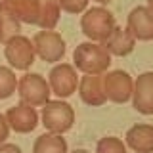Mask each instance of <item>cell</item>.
<instances>
[{
  "label": "cell",
  "instance_id": "1",
  "mask_svg": "<svg viewBox=\"0 0 153 153\" xmlns=\"http://www.w3.org/2000/svg\"><path fill=\"white\" fill-rule=\"evenodd\" d=\"M75 69L84 75H103L111 65V54L102 42H82L73 52Z\"/></svg>",
  "mask_w": 153,
  "mask_h": 153
},
{
  "label": "cell",
  "instance_id": "2",
  "mask_svg": "<svg viewBox=\"0 0 153 153\" xmlns=\"http://www.w3.org/2000/svg\"><path fill=\"white\" fill-rule=\"evenodd\" d=\"M117 27L115 16L103 6H94L86 8L80 17V29H82L84 36L92 42H103L109 38L113 29Z\"/></svg>",
  "mask_w": 153,
  "mask_h": 153
},
{
  "label": "cell",
  "instance_id": "3",
  "mask_svg": "<svg viewBox=\"0 0 153 153\" xmlns=\"http://www.w3.org/2000/svg\"><path fill=\"white\" fill-rule=\"evenodd\" d=\"M40 121L48 132L65 134L75 123V109L63 100H50L42 105Z\"/></svg>",
  "mask_w": 153,
  "mask_h": 153
},
{
  "label": "cell",
  "instance_id": "4",
  "mask_svg": "<svg viewBox=\"0 0 153 153\" xmlns=\"http://www.w3.org/2000/svg\"><path fill=\"white\" fill-rule=\"evenodd\" d=\"M17 94L21 103H27L31 107H42L46 102H50V84L42 75L38 73H25L17 80Z\"/></svg>",
  "mask_w": 153,
  "mask_h": 153
},
{
  "label": "cell",
  "instance_id": "5",
  "mask_svg": "<svg viewBox=\"0 0 153 153\" xmlns=\"http://www.w3.org/2000/svg\"><path fill=\"white\" fill-rule=\"evenodd\" d=\"M4 56H6V61L10 63V67L16 71H27L35 63V57H36L33 40L27 38L25 35H17L12 40H8L4 44Z\"/></svg>",
  "mask_w": 153,
  "mask_h": 153
},
{
  "label": "cell",
  "instance_id": "6",
  "mask_svg": "<svg viewBox=\"0 0 153 153\" xmlns=\"http://www.w3.org/2000/svg\"><path fill=\"white\" fill-rule=\"evenodd\" d=\"M33 46H35V54L46 63L61 61L67 50L65 40L56 31H38L33 36Z\"/></svg>",
  "mask_w": 153,
  "mask_h": 153
},
{
  "label": "cell",
  "instance_id": "7",
  "mask_svg": "<svg viewBox=\"0 0 153 153\" xmlns=\"http://www.w3.org/2000/svg\"><path fill=\"white\" fill-rule=\"evenodd\" d=\"M132 88H134V79L126 71L115 69L103 73V92L107 102L113 103H124L132 98Z\"/></svg>",
  "mask_w": 153,
  "mask_h": 153
},
{
  "label": "cell",
  "instance_id": "8",
  "mask_svg": "<svg viewBox=\"0 0 153 153\" xmlns=\"http://www.w3.org/2000/svg\"><path fill=\"white\" fill-rule=\"evenodd\" d=\"M79 79L75 65L71 63H57L48 75V84H50L52 94H56L59 100L69 98L79 88Z\"/></svg>",
  "mask_w": 153,
  "mask_h": 153
},
{
  "label": "cell",
  "instance_id": "9",
  "mask_svg": "<svg viewBox=\"0 0 153 153\" xmlns=\"http://www.w3.org/2000/svg\"><path fill=\"white\" fill-rule=\"evenodd\" d=\"M130 100L140 115H153V71H146L134 79Z\"/></svg>",
  "mask_w": 153,
  "mask_h": 153
},
{
  "label": "cell",
  "instance_id": "10",
  "mask_svg": "<svg viewBox=\"0 0 153 153\" xmlns=\"http://www.w3.org/2000/svg\"><path fill=\"white\" fill-rule=\"evenodd\" d=\"M4 115H6V119H8L10 128L19 132V134L33 132L38 126V119H40V115L36 113V109L31 107V105H27V103L13 105V107H10Z\"/></svg>",
  "mask_w": 153,
  "mask_h": 153
},
{
  "label": "cell",
  "instance_id": "11",
  "mask_svg": "<svg viewBox=\"0 0 153 153\" xmlns=\"http://www.w3.org/2000/svg\"><path fill=\"white\" fill-rule=\"evenodd\" d=\"M126 29L136 40H153V13L147 6H136L126 17Z\"/></svg>",
  "mask_w": 153,
  "mask_h": 153
},
{
  "label": "cell",
  "instance_id": "12",
  "mask_svg": "<svg viewBox=\"0 0 153 153\" xmlns=\"http://www.w3.org/2000/svg\"><path fill=\"white\" fill-rule=\"evenodd\" d=\"M79 92L80 100L90 107H100L107 102L103 92V75H82L79 79Z\"/></svg>",
  "mask_w": 153,
  "mask_h": 153
},
{
  "label": "cell",
  "instance_id": "13",
  "mask_svg": "<svg viewBox=\"0 0 153 153\" xmlns=\"http://www.w3.org/2000/svg\"><path fill=\"white\" fill-rule=\"evenodd\" d=\"M124 140L136 153H153V124H134L126 130Z\"/></svg>",
  "mask_w": 153,
  "mask_h": 153
},
{
  "label": "cell",
  "instance_id": "14",
  "mask_svg": "<svg viewBox=\"0 0 153 153\" xmlns=\"http://www.w3.org/2000/svg\"><path fill=\"white\" fill-rule=\"evenodd\" d=\"M103 46L107 48V52L111 56H119V57H124L128 54H132L134 46H136V38L126 27H115L113 33L109 35V38L103 42Z\"/></svg>",
  "mask_w": 153,
  "mask_h": 153
},
{
  "label": "cell",
  "instance_id": "15",
  "mask_svg": "<svg viewBox=\"0 0 153 153\" xmlns=\"http://www.w3.org/2000/svg\"><path fill=\"white\" fill-rule=\"evenodd\" d=\"M17 35H21V21L12 12L10 4L0 2V42L6 44Z\"/></svg>",
  "mask_w": 153,
  "mask_h": 153
},
{
  "label": "cell",
  "instance_id": "16",
  "mask_svg": "<svg viewBox=\"0 0 153 153\" xmlns=\"http://www.w3.org/2000/svg\"><path fill=\"white\" fill-rule=\"evenodd\" d=\"M10 8H12V12L17 16V19L21 23L38 25V17H40V0H13V2H10Z\"/></svg>",
  "mask_w": 153,
  "mask_h": 153
},
{
  "label": "cell",
  "instance_id": "17",
  "mask_svg": "<svg viewBox=\"0 0 153 153\" xmlns=\"http://www.w3.org/2000/svg\"><path fill=\"white\" fill-rule=\"evenodd\" d=\"M33 153H69L63 134L44 132L33 143Z\"/></svg>",
  "mask_w": 153,
  "mask_h": 153
},
{
  "label": "cell",
  "instance_id": "18",
  "mask_svg": "<svg viewBox=\"0 0 153 153\" xmlns=\"http://www.w3.org/2000/svg\"><path fill=\"white\" fill-rule=\"evenodd\" d=\"M61 16V8L57 0H40V17L38 27L42 31H54Z\"/></svg>",
  "mask_w": 153,
  "mask_h": 153
},
{
  "label": "cell",
  "instance_id": "19",
  "mask_svg": "<svg viewBox=\"0 0 153 153\" xmlns=\"http://www.w3.org/2000/svg\"><path fill=\"white\" fill-rule=\"evenodd\" d=\"M17 80L12 67L0 65V100H8L17 92Z\"/></svg>",
  "mask_w": 153,
  "mask_h": 153
},
{
  "label": "cell",
  "instance_id": "20",
  "mask_svg": "<svg viewBox=\"0 0 153 153\" xmlns=\"http://www.w3.org/2000/svg\"><path fill=\"white\" fill-rule=\"evenodd\" d=\"M96 153H126V143L117 136H103L96 143Z\"/></svg>",
  "mask_w": 153,
  "mask_h": 153
},
{
  "label": "cell",
  "instance_id": "21",
  "mask_svg": "<svg viewBox=\"0 0 153 153\" xmlns=\"http://www.w3.org/2000/svg\"><path fill=\"white\" fill-rule=\"evenodd\" d=\"M57 2H59V8L67 13H82L88 8L90 0H57Z\"/></svg>",
  "mask_w": 153,
  "mask_h": 153
},
{
  "label": "cell",
  "instance_id": "22",
  "mask_svg": "<svg viewBox=\"0 0 153 153\" xmlns=\"http://www.w3.org/2000/svg\"><path fill=\"white\" fill-rule=\"evenodd\" d=\"M10 124H8V119H6V115H2L0 113V143H4L8 140V136H10Z\"/></svg>",
  "mask_w": 153,
  "mask_h": 153
},
{
  "label": "cell",
  "instance_id": "23",
  "mask_svg": "<svg viewBox=\"0 0 153 153\" xmlns=\"http://www.w3.org/2000/svg\"><path fill=\"white\" fill-rule=\"evenodd\" d=\"M0 153H23L21 149H19V146H16V143H0Z\"/></svg>",
  "mask_w": 153,
  "mask_h": 153
},
{
  "label": "cell",
  "instance_id": "24",
  "mask_svg": "<svg viewBox=\"0 0 153 153\" xmlns=\"http://www.w3.org/2000/svg\"><path fill=\"white\" fill-rule=\"evenodd\" d=\"M71 153H90V151L88 149H73Z\"/></svg>",
  "mask_w": 153,
  "mask_h": 153
},
{
  "label": "cell",
  "instance_id": "25",
  "mask_svg": "<svg viewBox=\"0 0 153 153\" xmlns=\"http://www.w3.org/2000/svg\"><path fill=\"white\" fill-rule=\"evenodd\" d=\"M147 8H149V12L153 13V0H147Z\"/></svg>",
  "mask_w": 153,
  "mask_h": 153
},
{
  "label": "cell",
  "instance_id": "26",
  "mask_svg": "<svg viewBox=\"0 0 153 153\" xmlns=\"http://www.w3.org/2000/svg\"><path fill=\"white\" fill-rule=\"evenodd\" d=\"M96 2H100V4H109L111 0H96Z\"/></svg>",
  "mask_w": 153,
  "mask_h": 153
},
{
  "label": "cell",
  "instance_id": "27",
  "mask_svg": "<svg viewBox=\"0 0 153 153\" xmlns=\"http://www.w3.org/2000/svg\"><path fill=\"white\" fill-rule=\"evenodd\" d=\"M2 2H8L10 4V2H13V0H2Z\"/></svg>",
  "mask_w": 153,
  "mask_h": 153
}]
</instances>
